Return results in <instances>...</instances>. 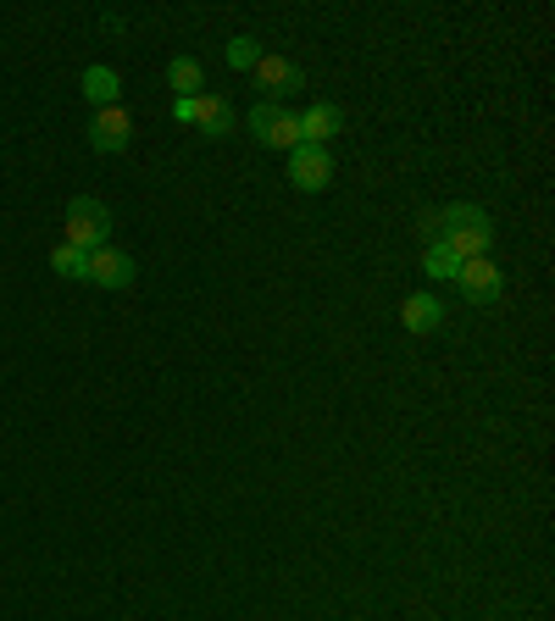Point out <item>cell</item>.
<instances>
[{"label": "cell", "mask_w": 555, "mask_h": 621, "mask_svg": "<svg viewBox=\"0 0 555 621\" xmlns=\"http://www.w3.org/2000/svg\"><path fill=\"white\" fill-rule=\"evenodd\" d=\"M167 84L178 90V101H195V95H206V73H201V62H195V56H173V68H167Z\"/></svg>", "instance_id": "7c38bea8"}, {"label": "cell", "mask_w": 555, "mask_h": 621, "mask_svg": "<svg viewBox=\"0 0 555 621\" xmlns=\"http://www.w3.org/2000/svg\"><path fill=\"white\" fill-rule=\"evenodd\" d=\"M250 73H256V90H267V101H273V106H278L284 95H295V90L306 84V79H300V68H295L289 56H261V62H256Z\"/></svg>", "instance_id": "8992f818"}, {"label": "cell", "mask_w": 555, "mask_h": 621, "mask_svg": "<svg viewBox=\"0 0 555 621\" xmlns=\"http://www.w3.org/2000/svg\"><path fill=\"white\" fill-rule=\"evenodd\" d=\"M400 322H405V333H439V328H444L439 294H411V300L400 306Z\"/></svg>", "instance_id": "30bf717a"}, {"label": "cell", "mask_w": 555, "mask_h": 621, "mask_svg": "<svg viewBox=\"0 0 555 621\" xmlns=\"http://www.w3.org/2000/svg\"><path fill=\"white\" fill-rule=\"evenodd\" d=\"M328 178H333V151H328V145H295V151H289V184H295L300 195L328 189Z\"/></svg>", "instance_id": "277c9868"}, {"label": "cell", "mask_w": 555, "mask_h": 621, "mask_svg": "<svg viewBox=\"0 0 555 621\" xmlns=\"http://www.w3.org/2000/svg\"><path fill=\"white\" fill-rule=\"evenodd\" d=\"M134 272H140V267H134L129 250H112V245L90 250V283H101V289H129Z\"/></svg>", "instance_id": "52a82bcc"}, {"label": "cell", "mask_w": 555, "mask_h": 621, "mask_svg": "<svg viewBox=\"0 0 555 621\" xmlns=\"http://www.w3.org/2000/svg\"><path fill=\"white\" fill-rule=\"evenodd\" d=\"M455 289H461V300H466V306H494V300H500V289H505V278H500V267L483 256V261H461Z\"/></svg>", "instance_id": "5b68a950"}, {"label": "cell", "mask_w": 555, "mask_h": 621, "mask_svg": "<svg viewBox=\"0 0 555 621\" xmlns=\"http://www.w3.org/2000/svg\"><path fill=\"white\" fill-rule=\"evenodd\" d=\"M339 128H345V112H339L333 101H317V106H306V117H300V145H328Z\"/></svg>", "instance_id": "9c48e42d"}, {"label": "cell", "mask_w": 555, "mask_h": 621, "mask_svg": "<svg viewBox=\"0 0 555 621\" xmlns=\"http://www.w3.org/2000/svg\"><path fill=\"white\" fill-rule=\"evenodd\" d=\"M422 267H428V278H444V283H455V272H461V261H455L444 245H428V250H422Z\"/></svg>", "instance_id": "9a60e30c"}, {"label": "cell", "mask_w": 555, "mask_h": 621, "mask_svg": "<svg viewBox=\"0 0 555 621\" xmlns=\"http://www.w3.org/2000/svg\"><path fill=\"white\" fill-rule=\"evenodd\" d=\"M195 123H201L212 139H223V134L234 128V106H228L223 95H195Z\"/></svg>", "instance_id": "8fae6325"}, {"label": "cell", "mask_w": 555, "mask_h": 621, "mask_svg": "<svg viewBox=\"0 0 555 621\" xmlns=\"http://www.w3.org/2000/svg\"><path fill=\"white\" fill-rule=\"evenodd\" d=\"M256 62H261V51H256V40H245V34H239V40H228V68H239V73H250Z\"/></svg>", "instance_id": "2e32d148"}, {"label": "cell", "mask_w": 555, "mask_h": 621, "mask_svg": "<svg viewBox=\"0 0 555 621\" xmlns=\"http://www.w3.org/2000/svg\"><path fill=\"white\" fill-rule=\"evenodd\" d=\"M117 90H123V84H117V73H112V68H90V73H84V95H90L101 112H106V106H117Z\"/></svg>", "instance_id": "4fadbf2b"}, {"label": "cell", "mask_w": 555, "mask_h": 621, "mask_svg": "<svg viewBox=\"0 0 555 621\" xmlns=\"http://www.w3.org/2000/svg\"><path fill=\"white\" fill-rule=\"evenodd\" d=\"M250 128H256V139H261L267 151H295V145H300V117H295L289 106L261 101V106L250 112Z\"/></svg>", "instance_id": "3957f363"}, {"label": "cell", "mask_w": 555, "mask_h": 621, "mask_svg": "<svg viewBox=\"0 0 555 621\" xmlns=\"http://www.w3.org/2000/svg\"><path fill=\"white\" fill-rule=\"evenodd\" d=\"M439 245H444L455 261H483L489 245H494L489 211H477V206H444V211H439Z\"/></svg>", "instance_id": "6da1fadb"}, {"label": "cell", "mask_w": 555, "mask_h": 621, "mask_svg": "<svg viewBox=\"0 0 555 621\" xmlns=\"http://www.w3.org/2000/svg\"><path fill=\"white\" fill-rule=\"evenodd\" d=\"M129 139H134V123H129V112H123V106L95 112V123H90V145H95V151L117 156V151H129Z\"/></svg>", "instance_id": "ba28073f"}, {"label": "cell", "mask_w": 555, "mask_h": 621, "mask_svg": "<svg viewBox=\"0 0 555 621\" xmlns=\"http://www.w3.org/2000/svg\"><path fill=\"white\" fill-rule=\"evenodd\" d=\"M51 267H56L62 278H90V250H79V245L62 239V245L51 250Z\"/></svg>", "instance_id": "5bb4252c"}, {"label": "cell", "mask_w": 555, "mask_h": 621, "mask_svg": "<svg viewBox=\"0 0 555 621\" xmlns=\"http://www.w3.org/2000/svg\"><path fill=\"white\" fill-rule=\"evenodd\" d=\"M106 234H112V211H106L101 200L79 195V200L68 206V245H79V250H101Z\"/></svg>", "instance_id": "7a4b0ae2"}]
</instances>
